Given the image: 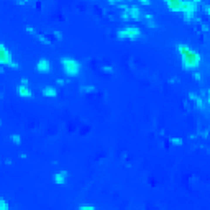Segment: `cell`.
I'll list each match as a JSON object with an SVG mask.
<instances>
[{
    "label": "cell",
    "mask_w": 210,
    "mask_h": 210,
    "mask_svg": "<svg viewBox=\"0 0 210 210\" xmlns=\"http://www.w3.org/2000/svg\"><path fill=\"white\" fill-rule=\"evenodd\" d=\"M179 49L182 53V58H184V64L187 67H195L199 64V54L190 51L187 46H179Z\"/></svg>",
    "instance_id": "cell-1"
},
{
    "label": "cell",
    "mask_w": 210,
    "mask_h": 210,
    "mask_svg": "<svg viewBox=\"0 0 210 210\" xmlns=\"http://www.w3.org/2000/svg\"><path fill=\"white\" fill-rule=\"evenodd\" d=\"M62 64H64V69H66L67 74L71 76H76L79 72V64L72 59H62Z\"/></svg>",
    "instance_id": "cell-2"
},
{
    "label": "cell",
    "mask_w": 210,
    "mask_h": 210,
    "mask_svg": "<svg viewBox=\"0 0 210 210\" xmlns=\"http://www.w3.org/2000/svg\"><path fill=\"white\" fill-rule=\"evenodd\" d=\"M118 36L120 38H125V36H128V38H138V36H140V30H138V28H127V30H123V31H120Z\"/></svg>",
    "instance_id": "cell-3"
},
{
    "label": "cell",
    "mask_w": 210,
    "mask_h": 210,
    "mask_svg": "<svg viewBox=\"0 0 210 210\" xmlns=\"http://www.w3.org/2000/svg\"><path fill=\"white\" fill-rule=\"evenodd\" d=\"M0 64H12L10 62V53L0 45Z\"/></svg>",
    "instance_id": "cell-4"
},
{
    "label": "cell",
    "mask_w": 210,
    "mask_h": 210,
    "mask_svg": "<svg viewBox=\"0 0 210 210\" xmlns=\"http://www.w3.org/2000/svg\"><path fill=\"white\" fill-rule=\"evenodd\" d=\"M38 69L41 71V72H48V71H49V62L46 61V59L40 61V62H38Z\"/></svg>",
    "instance_id": "cell-5"
},
{
    "label": "cell",
    "mask_w": 210,
    "mask_h": 210,
    "mask_svg": "<svg viewBox=\"0 0 210 210\" xmlns=\"http://www.w3.org/2000/svg\"><path fill=\"white\" fill-rule=\"evenodd\" d=\"M127 12L130 13V17H133V18H140V10L136 8V7H130V8H127Z\"/></svg>",
    "instance_id": "cell-6"
},
{
    "label": "cell",
    "mask_w": 210,
    "mask_h": 210,
    "mask_svg": "<svg viewBox=\"0 0 210 210\" xmlns=\"http://www.w3.org/2000/svg\"><path fill=\"white\" fill-rule=\"evenodd\" d=\"M18 92H20V95H21V97H30V95H31V92H30V89H28L26 86H20Z\"/></svg>",
    "instance_id": "cell-7"
},
{
    "label": "cell",
    "mask_w": 210,
    "mask_h": 210,
    "mask_svg": "<svg viewBox=\"0 0 210 210\" xmlns=\"http://www.w3.org/2000/svg\"><path fill=\"white\" fill-rule=\"evenodd\" d=\"M43 94H45L46 97H54V95H56V91H54L53 87H46L45 91H43Z\"/></svg>",
    "instance_id": "cell-8"
},
{
    "label": "cell",
    "mask_w": 210,
    "mask_h": 210,
    "mask_svg": "<svg viewBox=\"0 0 210 210\" xmlns=\"http://www.w3.org/2000/svg\"><path fill=\"white\" fill-rule=\"evenodd\" d=\"M64 177H66V173H62V174H58V176H56V181H58L59 184H62V182H64Z\"/></svg>",
    "instance_id": "cell-9"
},
{
    "label": "cell",
    "mask_w": 210,
    "mask_h": 210,
    "mask_svg": "<svg viewBox=\"0 0 210 210\" xmlns=\"http://www.w3.org/2000/svg\"><path fill=\"white\" fill-rule=\"evenodd\" d=\"M12 140L15 141V143H20V136H18V135H13V136H12Z\"/></svg>",
    "instance_id": "cell-10"
},
{
    "label": "cell",
    "mask_w": 210,
    "mask_h": 210,
    "mask_svg": "<svg viewBox=\"0 0 210 210\" xmlns=\"http://www.w3.org/2000/svg\"><path fill=\"white\" fill-rule=\"evenodd\" d=\"M140 4H141V5H149L151 2H149V0H140Z\"/></svg>",
    "instance_id": "cell-11"
},
{
    "label": "cell",
    "mask_w": 210,
    "mask_h": 210,
    "mask_svg": "<svg viewBox=\"0 0 210 210\" xmlns=\"http://www.w3.org/2000/svg\"><path fill=\"white\" fill-rule=\"evenodd\" d=\"M169 4H171V2H181V0H168Z\"/></svg>",
    "instance_id": "cell-12"
}]
</instances>
